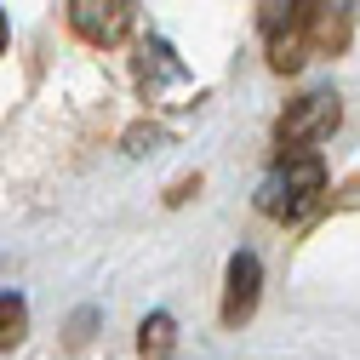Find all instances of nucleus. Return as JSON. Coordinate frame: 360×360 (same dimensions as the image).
Here are the masks:
<instances>
[{"mask_svg": "<svg viewBox=\"0 0 360 360\" xmlns=\"http://www.w3.org/2000/svg\"><path fill=\"white\" fill-rule=\"evenodd\" d=\"M343 34H349L343 6H332V0H286L281 12H269V63L292 75L314 52H338Z\"/></svg>", "mask_w": 360, "mask_h": 360, "instance_id": "obj_1", "label": "nucleus"}, {"mask_svg": "<svg viewBox=\"0 0 360 360\" xmlns=\"http://www.w3.org/2000/svg\"><path fill=\"white\" fill-rule=\"evenodd\" d=\"M321 195H326V160L314 149L281 155L275 166H269V177L257 184V212L275 217V223H297Z\"/></svg>", "mask_w": 360, "mask_h": 360, "instance_id": "obj_2", "label": "nucleus"}, {"mask_svg": "<svg viewBox=\"0 0 360 360\" xmlns=\"http://www.w3.org/2000/svg\"><path fill=\"white\" fill-rule=\"evenodd\" d=\"M338 126H343V103H338V92H303V98L286 103V115L275 120V149H281V155L321 149Z\"/></svg>", "mask_w": 360, "mask_h": 360, "instance_id": "obj_3", "label": "nucleus"}, {"mask_svg": "<svg viewBox=\"0 0 360 360\" xmlns=\"http://www.w3.org/2000/svg\"><path fill=\"white\" fill-rule=\"evenodd\" d=\"M138 18V0H69V29L86 46H120L131 34Z\"/></svg>", "mask_w": 360, "mask_h": 360, "instance_id": "obj_4", "label": "nucleus"}, {"mask_svg": "<svg viewBox=\"0 0 360 360\" xmlns=\"http://www.w3.org/2000/svg\"><path fill=\"white\" fill-rule=\"evenodd\" d=\"M257 286H263V263L252 252H235L229 257V292H223V326H240L257 309Z\"/></svg>", "mask_w": 360, "mask_h": 360, "instance_id": "obj_5", "label": "nucleus"}, {"mask_svg": "<svg viewBox=\"0 0 360 360\" xmlns=\"http://www.w3.org/2000/svg\"><path fill=\"white\" fill-rule=\"evenodd\" d=\"M138 86H143V98H155L160 86H184V63H177L166 40H143L138 46Z\"/></svg>", "mask_w": 360, "mask_h": 360, "instance_id": "obj_6", "label": "nucleus"}, {"mask_svg": "<svg viewBox=\"0 0 360 360\" xmlns=\"http://www.w3.org/2000/svg\"><path fill=\"white\" fill-rule=\"evenodd\" d=\"M172 343H177L172 314H149V321L138 326V354L143 360H172Z\"/></svg>", "mask_w": 360, "mask_h": 360, "instance_id": "obj_7", "label": "nucleus"}, {"mask_svg": "<svg viewBox=\"0 0 360 360\" xmlns=\"http://www.w3.org/2000/svg\"><path fill=\"white\" fill-rule=\"evenodd\" d=\"M23 326H29V309H23V297L0 292V349H12V343L23 338Z\"/></svg>", "mask_w": 360, "mask_h": 360, "instance_id": "obj_8", "label": "nucleus"}, {"mask_svg": "<svg viewBox=\"0 0 360 360\" xmlns=\"http://www.w3.org/2000/svg\"><path fill=\"white\" fill-rule=\"evenodd\" d=\"M6 40H12V23H6V12H0V52H6Z\"/></svg>", "mask_w": 360, "mask_h": 360, "instance_id": "obj_9", "label": "nucleus"}]
</instances>
